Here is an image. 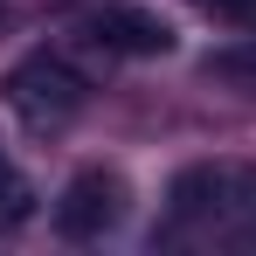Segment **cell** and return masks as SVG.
<instances>
[{
	"mask_svg": "<svg viewBox=\"0 0 256 256\" xmlns=\"http://www.w3.org/2000/svg\"><path fill=\"white\" fill-rule=\"evenodd\" d=\"M84 28H90V42L118 48V56H173V21L152 7H132V0H104Z\"/></svg>",
	"mask_w": 256,
	"mask_h": 256,
	"instance_id": "4",
	"label": "cell"
},
{
	"mask_svg": "<svg viewBox=\"0 0 256 256\" xmlns=\"http://www.w3.org/2000/svg\"><path fill=\"white\" fill-rule=\"evenodd\" d=\"M0 166H7V152H0Z\"/></svg>",
	"mask_w": 256,
	"mask_h": 256,
	"instance_id": "8",
	"label": "cell"
},
{
	"mask_svg": "<svg viewBox=\"0 0 256 256\" xmlns=\"http://www.w3.org/2000/svg\"><path fill=\"white\" fill-rule=\"evenodd\" d=\"M208 76L228 90H242V97H256V42H228L208 56Z\"/></svg>",
	"mask_w": 256,
	"mask_h": 256,
	"instance_id": "5",
	"label": "cell"
},
{
	"mask_svg": "<svg viewBox=\"0 0 256 256\" xmlns=\"http://www.w3.org/2000/svg\"><path fill=\"white\" fill-rule=\"evenodd\" d=\"M214 21H236V28H256V0H201Z\"/></svg>",
	"mask_w": 256,
	"mask_h": 256,
	"instance_id": "7",
	"label": "cell"
},
{
	"mask_svg": "<svg viewBox=\"0 0 256 256\" xmlns=\"http://www.w3.org/2000/svg\"><path fill=\"white\" fill-rule=\"evenodd\" d=\"M118 214H125V180L104 173V166H84L56 194V228L70 242H97L104 228H118Z\"/></svg>",
	"mask_w": 256,
	"mask_h": 256,
	"instance_id": "3",
	"label": "cell"
},
{
	"mask_svg": "<svg viewBox=\"0 0 256 256\" xmlns=\"http://www.w3.org/2000/svg\"><path fill=\"white\" fill-rule=\"evenodd\" d=\"M173 214L180 222H208V228L256 236V166H236V160L180 166L173 173Z\"/></svg>",
	"mask_w": 256,
	"mask_h": 256,
	"instance_id": "1",
	"label": "cell"
},
{
	"mask_svg": "<svg viewBox=\"0 0 256 256\" xmlns=\"http://www.w3.org/2000/svg\"><path fill=\"white\" fill-rule=\"evenodd\" d=\"M28 214H35V187H28V173L7 160L0 166V228H21Z\"/></svg>",
	"mask_w": 256,
	"mask_h": 256,
	"instance_id": "6",
	"label": "cell"
},
{
	"mask_svg": "<svg viewBox=\"0 0 256 256\" xmlns=\"http://www.w3.org/2000/svg\"><path fill=\"white\" fill-rule=\"evenodd\" d=\"M7 104L28 118V125H70L76 111L90 104V76L76 70V62H62V56H48V48H35V56H21L14 70H7Z\"/></svg>",
	"mask_w": 256,
	"mask_h": 256,
	"instance_id": "2",
	"label": "cell"
},
{
	"mask_svg": "<svg viewBox=\"0 0 256 256\" xmlns=\"http://www.w3.org/2000/svg\"><path fill=\"white\" fill-rule=\"evenodd\" d=\"M0 21H7V14H0Z\"/></svg>",
	"mask_w": 256,
	"mask_h": 256,
	"instance_id": "9",
	"label": "cell"
}]
</instances>
